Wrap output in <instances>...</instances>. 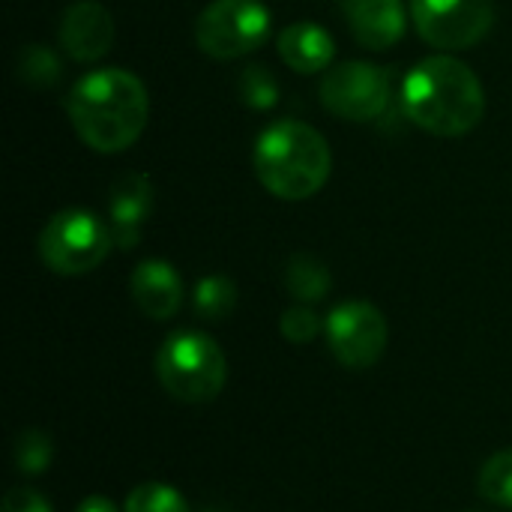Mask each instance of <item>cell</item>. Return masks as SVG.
I'll list each match as a JSON object with an SVG mask.
<instances>
[{"instance_id": "obj_1", "label": "cell", "mask_w": 512, "mask_h": 512, "mask_svg": "<svg viewBox=\"0 0 512 512\" xmlns=\"http://www.w3.org/2000/svg\"><path fill=\"white\" fill-rule=\"evenodd\" d=\"M66 108L78 138L90 150L120 153L144 132L150 99L147 87L129 69H96L75 81Z\"/></svg>"}, {"instance_id": "obj_2", "label": "cell", "mask_w": 512, "mask_h": 512, "mask_svg": "<svg viewBox=\"0 0 512 512\" xmlns=\"http://www.w3.org/2000/svg\"><path fill=\"white\" fill-rule=\"evenodd\" d=\"M405 114L438 138L468 135L486 114V93L468 63L438 54L420 60L402 84Z\"/></svg>"}, {"instance_id": "obj_3", "label": "cell", "mask_w": 512, "mask_h": 512, "mask_svg": "<svg viewBox=\"0 0 512 512\" xmlns=\"http://www.w3.org/2000/svg\"><path fill=\"white\" fill-rule=\"evenodd\" d=\"M252 165L270 195L303 201L324 189L333 156L318 129L297 120H279L258 135Z\"/></svg>"}, {"instance_id": "obj_4", "label": "cell", "mask_w": 512, "mask_h": 512, "mask_svg": "<svg viewBox=\"0 0 512 512\" xmlns=\"http://www.w3.org/2000/svg\"><path fill=\"white\" fill-rule=\"evenodd\" d=\"M156 375L177 402L204 405L222 393L228 363L207 333L180 330L162 342L156 354Z\"/></svg>"}, {"instance_id": "obj_5", "label": "cell", "mask_w": 512, "mask_h": 512, "mask_svg": "<svg viewBox=\"0 0 512 512\" xmlns=\"http://www.w3.org/2000/svg\"><path fill=\"white\" fill-rule=\"evenodd\" d=\"M114 246L111 225L90 210H60L39 234V258L60 276H81L96 270Z\"/></svg>"}, {"instance_id": "obj_6", "label": "cell", "mask_w": 512, "mask_h": 512, "mask_svg": "<svg viewBox=\"0 0 512 512\" xmlns=\"http://www.w3.org/2000/svg\"><path fill=\"white\" fill-rule=\"evenodd\" d=\"M270 36V12L258 0H213L195 24V42L207 57L234 60L261 48Z\"/></svg>"}, {"instance_id": "obj_7", "label": "cell", "mask_w": 512, "mask_h": 512, "mask_svg": "<svg viewBox=\"0 0 512 512\" xmlns=\"http://www.w3.org/2000/svg\"><path fill=\"white\" fill-rule=\"evenodd\" d=\"M420 36L444 51L477 45L495 21L492 0H411Z\"/></svg>"}, {"instance_id": "obj_8", "label": "cell", "mask_w": 512, "mask_h": 512, "mask_svg": "<svg viewBox=\"0 0 512 512\" xmlns=\"http://www.w3.org/2000/svg\"><path fill=\"white\" fill-rule=\"evenodd\" d=\"M324 333L333 357L348 369H369L381 360L387 348V318L378 306L366 300L339 303L327 321Z\"/></svg>"}, {"instance_id": "obj_9", "label": "cell", "mask_w": 512, "mask_h": 512, "mask_svg": "<svg viewBox=\"0 0 512 512\" xmlns=\"http://www.w3.org/2000/svg\"><path fill=\"white\" fill-rule=\"evenodd\" d=\"M321 102L342 120H375L390 102V81L375 63L348 60L327 69L321 81Z\"/></svg>"}, {"instance_id": "obj_10", "label": "cell", "mask_w": 512, "mask_h": 512, "mask_svg": "<svg viewBox=\"0 0 512 512\" xmlns=\"http://www.w3.org/2000/svg\"><path fill=\"white\" fill-rule=\"evenodd\" d=\"M114 42L111 12L96 0H78L63 12L60 21V45L78 63H93L108 54Z\"/></svg>"}, {"instance_id": "obj_11", "label": "cell", "mask_w": 512, "mask_h": 512, "mask_svg": "<svg viewBox=\"0 0 512 512\" xmlns=\"http://www.w3.org/2000/svg\"><path fill=\"white\" fill-rule=\"evenodd\" d=\"M342 12L360 45L384 51L405 36V3L402 0H342Z\"/></svg>"}, {"instance_id": "obj_12", "label": "cell", "mask_w": 512, "mask_h": 512, "mask_svg": "<svg viewBox=\"0 0 512 512\" xmlns=\"http://www.w3.org/2000/svg\"><path fill=\"white\" fill-rule=\"evenodd\" d=\"M132 300L147 318L165 321L183 306V282L168 261H141L132 273Z\"/></svg>"}, {"instance_id": "obj_13", "label": "cell", "mask_w": 512, "mask_h": 512, "mask_svg": "<svg viewBox=\"0 0 512 512\" xmlns=\"http://www.w3.org/2000/svg\"><path fill=\"white\" fill-rule=\"evenodd\" d=\"M150 207H153L150 180L144 174H123L114 183L111 201H108L114 243H120L123 249H132L141 237V228L150 216Z\"/></svg>"}, {"instance_id": "obj_14", "label": "cell", "mask_w": 512, "mask_h": 512, "mask_svg": "<svg viewBox=\"0 0 512 512\" xmlns=\"http://www.w3.org/2000/svg\"><path fill=\"white\" fill-rule=\"evenodd\" d=\"M279 57L294 72L312 75V72L330 69V63L336 57V45H333V36L321 24L297 21L279 33Z\"/></svg>"}, {"instance_id": "obj_15", "label": "cell", "mask_w": 512, "mask_h": 512, "mask_svg": "<svg viewBox=\"0 0 512 512\" xmlns=\"http://www.w3.org/2000/svg\"><path fill=\"white\" fill-rule=\"evenodd\" d=\"M288 291L303 303H318L330 291V270L312 255H294L285 270Z\"/></svg>"}, {"instance_id": "obj_16", "label": "cell", "mask_w": 512, "mask_h": 512, "mask_svg": "<svg viewBox=\"0 0 512 512\" xmlns=\"http://www.w3.org/2000/svg\"><path fill=\"white\" fill-rule=\"evenodd\" d=\"M192 303H195V312L204 321H222L237 306V285L228 276H204L195 285Z\"/></svg>"}, {"instance_id": "obj_17", "label": "cell", "mask_w": 512, "mask_h": 512, "mask_svg": "<svg viewBox=\"0 0 512 512\" xmlns=\"http://www.w3.org/2000/svg\"><path fill=\"white\" fill-rule=\"evenodd\" d=\"M477 486H480V495H483L489 504L510 507L512 510V450L495 453V456L483 465Z\"/></svg>"}, {"instance_id": "obj_18", "label": "cell", "mask_w": 512, "mask_h": 512, "mask_svg": "<svg viewBox=\"0 0 512 512\" xmlns=\"http://www.w3.org/2000/svg\"><path fill=\"white\" fill-rule=\"evenodd\" d=\"M123 512H189V504L174 486L144 483L129 492Z\"/></svg>"}, {"instance_id": "obj_19", "label": "cell", "mask_w": 512, "mask_h": 512, "mask_svg": "<svg viewBox=\"0 0 512 512\" xmlns=\"http://www.w3.org/2000/svg\"><path fill=\"white\" fill-rule=\"evenodd\" d=\"M51 465V438L45 432L27 429L15 438V468L21 474H42Z\"/></svg>"}, {"instance_id": "obj_20", "label": "cell", "mask_w": 512, "mask_h": 512, "mask_svg": "<svg viewBox=\"0 0 512 512\" xmlns=\"http://www.w3.org/2000/svg\"><path fill=\"white\" fill-rule=\"evenodd\" d=\"M240 99L249 105V108H273L279 102V84L273 78L270 69L264 66H249L243 75H240Z\"/></svg>"}, {"instance_id": "obj_21", "label": "cell", "mask_w": 512, "mask_h": 512, "mask_svg": "<svg viewBox=\"0 0 512 512\" xmlns=\"http://www.w3.org/2000/svg\"><path fill=\"white\" fill-rule=\"evenodd\" d=\"M21 78L36 84V87H45V84H54L60 78V63L57 57L42 48V45H30L24 54H21Z\"/></svg>"}, {"instance_id": "obj_22", "label": "cell", "mask_w": 512, "mask_h": 512, "mask_svg": "<svg viewBox=\"0 0 512 512\" xmlns=\"http://www.w3.org/2000/svg\"><path fill=\"white\" fill-rule=\"evenodd\" d=\"M279 330H282V336H285L288 342L306 345V342H312V339L318 336L321 321H318V315H315L312 309H306V306H294V309L282 312V318H279Z\"/></svg>"}, {"instance_id": "obj_23", "label": "cell", "mask_w": 512, "mask_h": 512, "mask_svg": "<svg viewBox=\"0 0 512 512\" xmlns=\"http://www.w3.org/2000/svg\"><path fill=\"white\" fill-rule=\"evenodd\" d=\"M0 512H51V504L33 489H12L6 492Z\"/></svg>"}, {"instance_id": "obj_24", "label": "cell", "mask_w": 512, "mask_h": 512, "mask_svg": "<svg viewBox=\"0 0 512 512\" xmlns=\"http://www.w3.org/2000/svg\"><path fill=\"white\" fill-rule=\"evenodd\" d=\"M78 512H117V507L108 498H102V495H90V498L81 501Z\"/></svg>"}, {"instance_id": "obj_25", "label": "cell", "mask_w": 512, "mask_h": 512, "mask_svg": "<svg viewBox=\"0 0 512 512\" xmlns=\"http://www.w3.org/2000/svg\"><path fill=\"white\" fill-rule=\"evenodd\" d=\"M207 512H213V510H207Z\"/></svg>"}]
</instances>
